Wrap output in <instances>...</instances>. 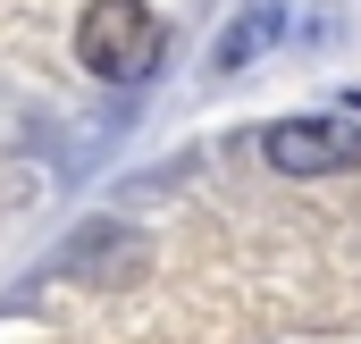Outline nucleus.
<instances>
[{"mask_svg":"<svg viewBox=\"0 0 361 344\" xmlns=\"http://www.w3.org/2000/svg\"><path fill=\"white\" fill-rule=\"evenodd\" d=\"M76 59H85L101 85H135L160 68V17L143 0H92L76 17Z\"/></svg>","mask_w":361,"mask_h":344,"instance_id":"obj_1","label":"nucleus"},{"mask_svg":"<svg viewBox=\"0 0 361 344\" xmlns=\"http://www.w3.org/2000/svg\"><path fill=\"white\" fill-rule=\"evenodd\" d=\"M261 152L277 176H336L361 160V126L353 118H277L261 135Z\"/></svg>","mask_w":361,"mask_h":344,"instance_id":"obj_2","label":"nucleus"},{"mask_svg":"<svg viewBox=\"0 0 361 344\" xmlns=\"http://www.w3.org/2000/svg\"><path fill=\"white\" fill-rule=\"evenodd\" d=\"M269 25H277L269 8H252V17H235V25L219 34V68H244V59L261 51V34H269Z\"/></svg>","mask_w":361,"mask_h":344,"instance_id":"obj_3","label":"nucleus"}]
</instances>
